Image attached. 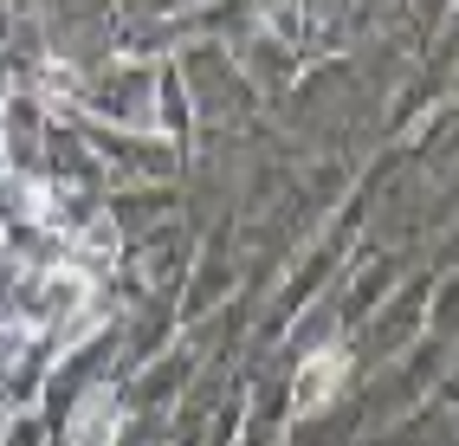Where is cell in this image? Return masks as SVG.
Listing matches in <instances>:
<instances>
[{
  "mask_svg": "<svg viewBox=\"0 0 459 446\" xmlns=\"http://www.w3.org/2000/svg\"><path fill=\"white\" fill-rule=\"evenodd\" d=\"M343 382H350V349H311L298 363V382H291L298 414H324L336 395H343Z\"/></svg>",
  "mask_w": 459,
  "mask_h": 446,
  "instance_id": "obj_1",
  "label": "cell"
},
{
  "mask_svg": "<svg viewBox=\"0 0 459 446\" xmlns=\"http://www.w3.org/2000/svg\"><path fill=\"white\" fill-rule=\"evenodd\" d=\"M117 427H124V401L117 389H84L78 414H72V446H117Z\"/></svg>",
  "mask_w": 459,
  "mask_h": 446,
  "instance_id": "obj_2",
  "label": "cell"
}]
</instances>
